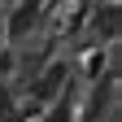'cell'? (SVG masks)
Wrapping results in <instances>:
<instances>
[{"instance_id":"cell-3","label":"cell","mask_w":122,"mask_h":122,"mask_svg":"<svg viewBox=\"0 0 122 122\" xmlns=\"http://www.w3.org/2000/svg\"><path fill=\"white\" fill-rule=\"evenodd\" d=\"M79 70L87 74L92 83H96L100 74H109V48H105V44H92V48H83V52H79Z\"/></svg>"},{"instance_id":"cell-1","label":"cell","mask_w":122,"mask_h":122,"mask_svg":"<svg viewBox=\"0 0 122 122\" xmlns=\"http://www.w3.org/2000/svg\"><path fill=\"white\" fill-rule=\"evenodd\" d=\"M66 83H70V66L66 61H48V66L26 83V96L39 100V105H52L57 96H66Z\"/></svg>"},{"instance_id":"cell-2","label":"cell","mask_w":122,"mask_h":122,"mask_svg":"<svg viewBox=\"0 0 122 122\" xmlns=\"http://www.w3.org/2000/svg\"><path fill=\"white\" fill-rule=\"evenodd\" d=\"M118 22H122L118 0H105V5H96V9L87 13V26L96 30V44H113L118 39Z\"/></svg>"}]
</instances>
